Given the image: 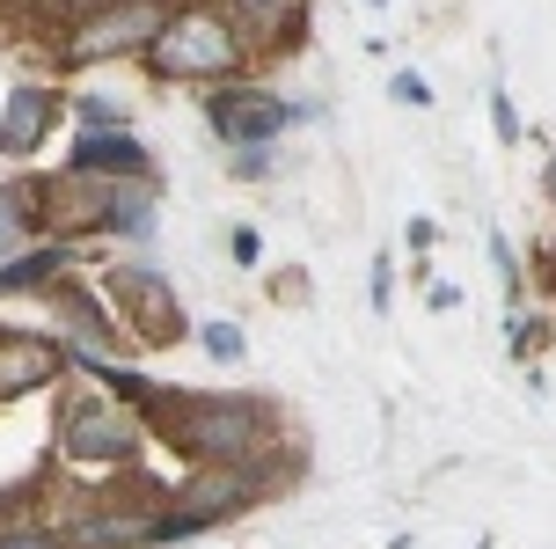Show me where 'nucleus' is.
<instances>
[{"mask_svg":"<svg viewBox=\"0 0 556 549\" xmlns=\"http://www.w3.org/2000/svg\"><path fill=\"white\" fill-rule=\"evenodd\" d=\"M111 294L125 301V315L139 323V337L147 345H168L176 329H184V308H176V294H168V278H154V272H111Z\"/></svg>","mask_w":556,"mask_h":549,"instance_id":"nucleus-7","label":"nucleus"},{"mask_svg":"<svg viewBox=\"0 0 556 549\" xmlns=\"http://www.w3.org/2000/svg\"><path fill=\"white\" fill-rule=\"evenodd\" d=\"M256 498H264V469H250V462H213V469H198L191 484H184L176 513H191L198 527H213V521H235L242 506H256Z\"/></svg>","mask_w":556,"mask_h":549,"instance_id":"nucleus-6","label":"nucleus"},{"mask_svg":"<svg viewBox=\"0 0 556 549\" xmlns=\"http://www.w3.org/2000/svg\"><path fill=\"white\" fill-rule=\"evenodd\" d=\"M242 15H256V23H286V15H301L307 0H235Z\"/></svg>","mask_w":556,"mask_h":549,"instance_id":"nucleus-14","label":"nucleus"},{"mask_svg":"<svg viewBox=\"0 0 556 549\" xmlns=\"http://www.w3.org/2000/svg\"><path fill=\"white\" fill-rule=\"evenodd\" d=\"M66 264H74V249H66V242H52V249H23V257H8V264H0V294H15V286H52Z\"/></svg>","mask_w":556,"mask_h":549,"instance_id":"nucleus-11","label":"nucleus"},{"mask_svg":"<svg viewBox=\"0 0 556 549\" xmlns=\"http://www.w3.org/2000/svg\"><path fill=\"white\" fill-rule=\"evenodd\" d=\"M491 264H498V278H505V286L520 278V264H513V249H505V235H491Z\"/></svg>","mask_w":556,"mask_h":549,"instance_id":"nucleus-16","label":"nucleus"},{"mask_svg":"<svg viewBox=\"0 0 556 549\" xmlns=\"http://www.w3.org/2000/svg\"><path fill=\"white\" fill-rule=\"evenodd\" d=\"M59 345H45V337H8L0 345V403H15V396H29V388H45L59 374Z\"/></svg>","mask_w":556,"mask_h":549,"instance_id":"nucleus-8","label":"nucleus"},{"mask_svg":"<svg viewBox=\"0 0 556 549\" xmlns=\"http://www.w3.org/2000/svg\"><path fill=\"white\" fill-rule=\"evenodd\" d=\"M205 117L220 125V139H235V147H256V139H278L286 125H293V103H286V96H271V88L220 82L213 96H205Z\"/></svg>","mask_w":556,"mask_h":549,"instance_id":"nucleus-5","label":"nucleus"},{"mask_svg":"<svg viewBox=\"0 0 556 549\" xmlns=\"http://www.w3.org/2000/svg\"><path fill=\"white\" fill-rule=\"evenodd\" d=\"M59 103L45 88H15L8 103H0V154H37V139L52 133Z\"/></svg>","mask_w":556,"mask_h":549,"instance_id":"nucleus-9","label":"nucleus"},{"mask_svg":"<svg viewBox=\"0 0 556 549\" xmlns=\"http://www.w3.org/2000/svg\"><path fill=\"white\" fill-rule=\"evenodd\" d=\"M154 542V513H88L66 527V549H139Z\"/></svg>","mask_w":556,"mask_h":549,"instance_id":"nucleus-10","label":"nucleus"},{"mask_svg":"<svg viewBox=\"0 0 556 549\" xmlns=\"http://www.w3.org/2000/svg\"><path fill=\"white\" fill-rule=\"evenodd\" d=\"M168 411H184L176 439L205 462H250L256 439L271 433V411L250 403V396H168Z\"/></svg>","mask_w":556,"mask_h":549,"instance_id":"nucleus-2","label":"nucleus"},{"mask_svg":"<svg viewBox=\"0 0 556 549\" xmlns=\"http://www.w3.org/2000/svg\"><path fill=\"white\" fill-rule=\"evenodd\" d=\"M0 549H66V535H52V527H0Z\"/></svg>","mask_w":556,"mask_h":549,"instance_id":"nucleus-13","label":"nucleus"},{"mask_svg":"<svg viewBox=\"0 0 556 549\" xmlns=\"http://www.w3.org/2000/svg\"><path fill=\"white\" fill-rule=\"evenodd\" d=\"M198 337H205V352L220 359V366H227V359H242V352H250V337H242V329H235V323H205V329H198Z\"/></svg>","mask_w":556,"mask_h":549,"instance_id":"nucleus-12","label":"nucleus"},{"mask_svg":"<svg viewBox=\"0 0 556 549\" xmlns=\"http://www.w3.org/2000/svg\"><path fill=\"white\" fill-rule=\"evenodd\" d=\"M549 198H556V162H549Z\"/></svg>","mask_w":556,"mask_h":549,"instance_id":"nucleus-18","label":"nucleus"},{"mask_svg":"<svg viewBox=\"0 0 556 549\" xmlns=\"http://www.w3.org/2000/svg\"><path fill=\"white\" fill-rule=\"evenodd\" d=\"M59 447H66L74 462H132L139 454V417L125 411V403H66Z\"/></svg>","mask_w":556,"mask_h":549,"instance_id":"nucleus-4","label":"nucleus"},{"mask_svg":"<svg viewBox=\"0 0 556 549\" xmlns=\"http://www.w3.org/2000/svg\"><path fill=\"white\" fill-rule=\"evenodd\" d=\"M491 117H498V139L513 147V139H520V110H513V96H505V88H491Z\"/></svg>","mask_w":556,"mask_h":549,"instance_id":"nucleus-15","label":"nucleus"},{"mask_svg":"<svg viewBox=\"0 0 556 549\" xmlns=\"http://www.w3.org/2000/svg\"><path fill=\"white\" fill-rule=\"evenodd\" d=\"M147 59H154V74H168V82H213L220 88V82L242 74V37L213 8H176L162 23V37L147 45Z\"/></svg>","mask_w":556,"mask_h":549,"instance_id":"nucleus-1","label":"nucleus"},{"mask_svg":"<svg viewBox=\"0 0 556 549\" xmlns=\"http://www.w3.org/2000/svg\"><path fill=\"white\" fill-rule=\"evenodd\" d=\"M366 8H389V0H366Z\"/></svg>","mask_w":556,"mask_h":549,"instance_id":"nucleus-19","label":"nucleus"},{"mask_svg":"<svg viewBox=\"0 0 556 549\" xmlns=\"http://www.w3.org/2000/svg\"><path fill=\"white\" fill-rule=\"evenodd\" d=\"M256 249H264V242H256V227H235V264H256Z\"/></svg>","mask_w":556,"mask_h":549,"instance_id":"nucleus-17","label":"nucleus"},{"mask_svg":"<svg viewBox=\"0 0 556 549\" xmlns=\"http://www.w3.org/2000/svg\"><path fill=\"white\" fill-rule=\"evenodd\" d=\"M162 37V0H111V8H81V23L66 29V59H117V52H147Z\"/></svg>","mask_w":556,"mask_h":549,"instance_id":"nucleus-3","label":"nucleus"}]
</instances>
